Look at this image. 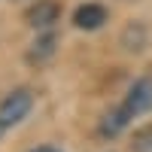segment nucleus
Returning a JSON list of instances; mask_svg holds the SVG:
<instances>
[{"label":"nucleus","mask_w":152,"mask_h":152,"mask_svg":"<svg viewBox=\"0 0 152 152\" xmlns=\"http://www.w3.org/2000/svg\"><path fill=\"white\" fill-rule=\"evenodd\" d=\"M131 149L134 152H152V125H146V128H140V131L134 134Z\"/></svg>","instance_id":"0eeeda50"},{"label":"nucleus","mask_w":152,"mask_h":152,"mask_svg":"<svg viewBox=\"0 0 152 152\" xmlns=\"http://www.w3.org/2000/svg\"><path fill=\"white\" fill-rule=\"evenodd\" d=\"M58 15H61V12H58V6L52 3V0H40V3H37L31 12H28V21L34 24V28H52V24L58 21Z\"/></svg>","instance_id":"20e7f679"},{"label":"nucleus","mask_w":152,"mask_h":152,"mask_svg":"<svg viewBox=\"0 0 152 152\" xmlns=\"http://www.w3.org/2000/svg\"><path fill=\"white\" fill-rule=\"evenodd\" d=\"M34 110V94L28 88H15V91H9L3 100H0V128L9 131L15 128L18 122L28 119V113Z\"/></svg>","instance_id":"f257e3e1"},{"label":"nucleus","mask_w":152,"mask_h":152,"mask_svg":"<svg viewBox=\"0 0 152 152\" xmlns=\"http://www.w3.org/2000/svg\"><path fill=\"white\" fill-rule=\"evenodd\" d=\"M0 134H3V128H0Z\"/></svg>","instance_id":"1a4fd4ad"},{"label":"nucleus","mask_w":152,"mask_h":152,"mask_svg":"<svg viewBox=\"0 0 152 152\" xmlns=\"http://www.w3.org/2000/svg\"><path fill=\"white\" fill-rule=\"evenodd\" d=\"M122 107L128 110L131 116H140V113H146L152 107V79L149 76H143V79H137L131 85V91H128V97H125Z\"/></svg>","instance_id":"f03ea898"},{"label":"nucleus","mask_w":152,"mask_h":152,"mask_svg":"<svg viewBox=\"0 0 152 152\" xmlns=\"http://www.w3.org/2000/svg\"><path fill=\"white\" fill-rule=\"evenodd\" d=\"M128 122H131V113L125 107H119V110H113V113H107V116L100 119V134L104 137H116V134H122L128 128Z\"/></svg>","instance_id":"39448f33"},{"label":"nucleus","mask_w":152,"mask_h":152,"mask_svg":"<svg viewBox=\"0 0 152 152\" xmlns=\"http://www.w3.org/2000/svg\"><path fill=\"white\" fill-rule=\"evenodd\" d=\"M73 21H76V28H82V31H97L100 24L107 21V9L97 6V3H85V6L76 9Z\"/></svg>","instance_id":"7ed1b4c3"},{"label":"nucleus","mask_w":152,"mask_h":152,"mask_svg":"<svg viewBox=\"0 0 152 152\" xmlns=\"http://www.w3.org/2000/svg\"><path fill=\"white\" fill-rule=\"evenodd\" d=\"M52 52H55V34H43V37H37V40H34V49H31L28 58L34 61V64H43Z\"/></svg>","instance_id":"423d86ee"},{"label":"nucleus","mask_w":152,"mask_h":152,"mask_svg":"<svg viewBox=\"0 0 152 152\" xmlns=\"http://www.w3.org/2000/svg\"><path fill=\"white\" fill-rule=\"evenodd\" d=\"M31 152H58V149H52V146H40V149H31Z\"/></svg>","instance_id":"6e6552de"}]
</instances>
